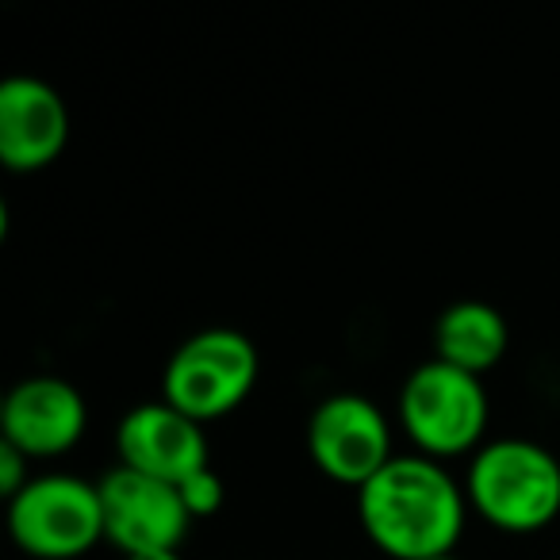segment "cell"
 Segmentation results:
<instances>
[{
	"label": "cell",
	"mask_w": 560,
	"mask_h": 560,
	"mask_svg": "<svg viewBox=\"0 0 560 560\" xmlns=\"http://www.w3.org/2000/svg\"><path fill=\"white\" fill-rule=\"evenodd\" d=\"M70 108L50 81L16 73L0 81V162L12 173H39L66 154Z\"/></svg>",
	"instance_id": "obj_10"
},
{
	"label": "cell",
	"mask_w": 560,
	"mask_h": 560,
	"mask_svg": "<svg viewBox=\"0 0 560 560\" xmlns=\"http://www.w3.org/2000/svg\"><path fill=\"white\" fill-rule=\"evenodd\" d=\"M434 560H460V557H457V552H453V557H434Z\"/></svg>",
	"instance_id": "obj_15"
},
{
	"label": "cell",
	"mask_w": 560,
	"mask_h": 560,
	"mask_svg": "<svg viewBox=\"0 0 560 560\" xmlns=\"http://www.w3.org/2000/svg\"><path fill=\"white\" fill-rule=\"evenodd\" d=\"M180 499H185V506H188V514H192V522L196 518H211V514L223 506V499H226V491H223V480H219V472L215 468H203V472H196V476H188L185 483H180Z\"/></svg>",
	"instance_id": "obj_12"
},
{
	"label": "cell",
	"mask_w": 560,
	"mask_h": 560,
	"mask_svg": "<svg viewBox=\"0 0 560 560\" xmlns=\"http://www.w3.org/2000/svg\"><path fill=\"white\" fill-rule=\"evenodd\" d=\"M9 537L32 560H78L104 541L101 488L73 472H43L9 499Z\"/></svg>",
	"instance_id": "obj_5"
},
{
	"label": "cell",
	"mask_w": 560,
	"mask_h": 560,
	"mask_svg": "<svg viewBox=\"0 0 560 560\" xmlns=\"http://www.w3.org/2000/svg\"><path fill=\"white\" fill-rule=\"evenodd\" d=\"M261 373L257 346L242 330L208 327L173 350L162 373V399L196 422H215L238 411Z\"/></svg>",
	"instance_id": "obj_4"
},
{
	"label": "cell",
	"mask_w": 560,
	"mask_h": 560,
	"mask_svg": "<svg viewBox=\"0 0 560 560\" xmlns=\"http://www.w3.org/2000/svg\"><path fill=\"white\" fill-rule=\"evenodd\" d=\"M124 560H185L180 552H135V557H124Z\"/></svg>",
	"instance_id": "obj_14"
},
{
	"label": "cell",
	"mask_w": 560,
	"mask_h": 560,
	"mask_svg": "<svg viewBox=\"0 0 560 560\" xmlns=\"http://www.w3.org/2000/svg\"><path fill=\"white\" fill-rule=\"evenodd\" d=\"M32 480H35V476H32V460H27L20 450H12L9 442H0V495L16 499Z\"/></svg>",
	"instance_id": "obj_13"
},
{
	"label": "cell",
	"mask_w": 560,
	"mask_h": 560,
	"mask_svg": "<svg viewBox=\"0 0 560 560\" xmlns=\"http://www.w3.org/2000/svg\"><path fill=\"white\" fill-rule=\"evenodd\" d=\"M89 404L62 376H24L0 407V442L27 460H50L70 453L85 438Z\"/></svg>",
	"instance_id": "obj_9"
},
{
	"label": "cell",
	"mask_w": 560,
	"mask_h": 560,
	"mask_svg": "<svg viewBox=\"0 0 560 560\" xmlns=\"http://www.w3.org/2000/svg\"><path fill=\"white\" fill-rule=\"evenodd\" d=\"M358 522L388 560L453 557L468 526L465 483L442 460L396 453L358 491Z\"/></svg>",
	"instance_id": "obj_1"
},
{
	"label": "cell",
	"mask_w": 560,
	"mask_h": 560,
	"mask_svg": "<svg viewBox=\"0 0 560 560\" xmlns=\"http://www.w3.org/2000/svg\"><path fill=\"white\" fill-rule=\"evenodd\" d=\"M96 488L104 506V541L116 545L124 557L177 552L188 537L192 514L173 483L116 465L112 472H104Z\"/></svg>",
	"instance_id": "obj_7"
},
{
	"label": "cell",
	"mask_w": 560,
	"mask_h": 560,
	"mask_svg": "<svg viewBox=\"0 0 560 560\" xmlns=\"http://www.w3.org/2000/svg\"><path fill=\"white\" fill-rule=\"evenodd\" d=\"M491 419L483 376L453 369L430 358L411 369L399 388V427L411 438L415 453L434 460L472 457L483 445Z\"/></svg>",
	"instance_id": "obj_3"
},
{
	"label": "cell",
	"mask_w": 560,
	"mask_h": 560,
	"mask_svg": "<svg viewBox=\"0 0 560 560\" xmlns=\"http://www.w3.org/2000/svg\"><path fill=\"white\" fill-rule=\"evenodd\" d=\"M116 453L124 468L154 476L173 488H180L188 476L211 468V445L203 422L188 419L165 399L139 404L119 419Z\"/></svg>",
	"instance_id": "obj_8"
},
{
	"label": "cell",
	"mask_w": 560,
	"mask_h": 560,
	"mask_svg": "<svg viewBox=\"0 0 560 560\" xmlns=\"http://www.w3.org/2000/svg\"><path fill=\"white\" fill-rule=\"evenodd\" d=\"M307 453L327 480L361 491L392 457V422L361 392L319 399L307 419Z\"/></svg>",
	"instance_id": "obj_6"
},
{
	"label": "cell",
	"mask_w": 560,
	"mask_h": 560,
	"mask_svg": "<svg viewBox=\"0 0 560 560\" xmlns=\"http://www.w3.org/2000/svg\"><path fill=\"white\" fill-rule=\"evenodd\" d=\"M468 511L503 534H537L560 518V460L529 438H495L468 457Z\"/></svg>",
	"instance_id": "obj_2"
},
{
	"label": "cell",
	"mask_w": 560,
	"mask_h": 560,
	"mask_svg": "<svg viewBox=\"0 0 560 560\" xmlns=\"http://www.w3.org/2000/svg\"><path fill=\"white\" fill-rule=\"evenodd\" d=\"M511 327L503 312L483 300H457L434 323V358L453 369L483 376L506 358Z\"/></svg>",
	"instance_id": "obj_11"
}]
</instances>
